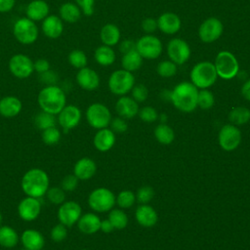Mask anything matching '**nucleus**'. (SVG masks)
Wrapping results in <instances>:
<instances>
[{
	"label": "nucleus",
	"instance_id": "f257e3e1",
	"mask_svg": "<svg viewBox=\"0 0 250 250\" xmlns=\"http://www.w3.org/2000/svg\"><path fill=\"white\" fill-rule=\"evenodd\" d=\"M48 174L40 168H31L24 173L21 181V188L26 196L41 198L49 189Z\"/></svg>",
	"mask_w": 250,
	"mask_h": 250
},
{
	"label": "nucleus",
	"instance_id": "f03ea898",
	"mask_svg": "<svg viewBox=\"0 0 250 250\" xmlns=\"http://www.w3.org/2000/svg\"><path fill=\"white\" fill-rule=\"evenodd\" d=\"M198 89L188 81L177 84L172 90L171 103L182 112H191L197 107Z\"/></svg>",
	"mask_w": 250,
	"mask_h": 250
},
{
	"label": "nucleus",
	"instance_id": "7ed1b4c3",
	"mask_svg": "<svg viewBox=\"0 0 250 250\" xmlns=\"http://www.w3.org/2000/svg\"><path fill=\"white\" fill-rule=\"evenodd\" d=\"M37 103L41 110L57 115L66 104L64 91L54 85H46L40 90L37 96Z\"/></svg>",
	"mask_w": 250,
	"mask_h": 250
},
{
	"label": "nucleus",
	"instance_id": "20e7f679",
	"mask_svg": "<svg viewBox=\"0 0 250 250\" xmlns=\"http://www.w3.org/2000/svg\"><path fill=\"white\" fill-rule=\"evenodd\" d=\"M190 82L197 89H208L217 80V71L215 65L211 62H197L189 73Z\"/></svg>",
	"mask_w": 250,
	"mask_h": 250
},
{
	"label": "nucleus",
	"instance_id": "39448f33",
	"mask_svg": "<svg viewBox=\"0 0 250 250\" xmlns=\"http://www.w3.org/2000/svg\"><path fill=\"white\" fill-rule=\"evenodd\" d=\"M13 34L21 44L31 45L38 39L39 28L35 21L28 18H20L14 22Z\"/></svg>",
	"mask_w": 250,
	"mask_h": 250
},
{
	"label": "nucleus",
	"instance_id": "423d86ee",
	"mask_svg": "<svg viewBox=\"0 0 250 250\" xmlns=\"http://www.w3.org/2000/svg\"><path fill=\"white\" fill-rule=\"evenodd\" d=\"M217 75L225 80L234 78L239 71V63L235 56L229 51H221L215 58Z\"/></svg>",
	"mask_w": 250,
	"mask_h": 250
},
{
	"label": "nucleus",
	"instance_id": "0eeeda50",
	"mask_svg": "<svg viewBox=\"0 0 250 250\" xmlns=\"http://www.w3.org/2000/svg\"><path fill=\"white\" fill-rule=\"evenodd\" d=\"M116 196L106 188H97L93 189L88 196V205L98 213L110 211L115 205Z\"/></svg>",
	"mask_w": 250,
	"mask_h": 250
},
{
	"label": "nucleus",
	"instance_id": "6e6552de",
	"mask_svg": "<svg viewBox=\"0 0 250 250\" xmlns=\"http://www.w3.org/2000/svg\"><path fill=\"white\" fill-rule=\"evenodd\" d=\"M108 89L116 96H125L135 85V77L132 72L125 69L113 71L108 78Z\"/></svg>",
	"mask_w": 250,
	"mask_h": 250
},
{
	"label": "nucleus",
	"instance_id": "1a4fd4ad",
	"mask_svg": "<svg viewBox=\"0 0 250 250\" xmlns=\"http://www.w3.org/2000/svg\"><path fill=\"white\" fill-rule=\"evenodd\" d=\"M86 120L88 124L97 130L106 128L111 121V113L108 107L101 103L90 104L86 110Z\"/></svg>",
	"mask_w": 250,
	"mask_h": 250
},
{
	"label": "nucleus",
	"instance_id": "9d476101",
	"mask_svg": "<svg viewBox=\"0 0 250 250\" xmlns=\"http://www.w3.org/2000/svg\"><path fill=\"white\" fill-rule=\"evenodd\" d=\"M136 50L143 59L154 60L162 53V43L156 36L146 34L136 42Z\"/></svg>",
	"mask_w": 250,
	"mask_h": 250
},
{
	"label": "nucleus",
	"instance_id": "9b49d317",
	"mask_svg": "<svg viewBox=\"0 0 250 250\" xmlns=\"http://www.w3.org/2000/svg\"><path fill=\"white\" fill-rule=\"evenodd\" d=\"M10 72L19 79L28 78L33 72V61L24 54H16L10 58L8 62Z\"/></svg>",
	"mask_w": 250,
	"mask_h": 250
},
{
	"label": "nucleus",
	"instance_id": "f8f14e48",
	"mask_svg": "<svg viewBox=\"0 0 250 250\" xmlns=\"http://www.w3.org/2000/svg\"><path fill=\"white\" fill-rule=\"evenodd\" d=\"M218 142L226 151H232L236 149L241 143V132L237 126L233 124L224 125L218 134Z\"/></svg>",
	"mask_w": 250,
	"mask_h": 250
},
{
	"label": "nucleus",
	"instance_id": "ddd939ff",
	"mask_svg": "<svg viewBox=\"0 0 250 250\" xmlns=\"http://www.w3.org/2000/svg\"><path fill=\"white\" fill-rule=\"evenodd\" d=\"M82 215V208L79 203L73 200L62 202L58 209L59 223L69 228L77 224Z\"/></svg>",
	"mask_w": 250,
	"mask_h": 250
},
{
	"label": "nucleus",
	"instance_id": "4468645a",
	"mask_svg": "<svg viewBox=\"0 0 250 250\" xmlns=\"http://www.w3.org/2000/svg\"><path fill=\"white\" fill-rule=\"evenodd\" d=\"M224 30L222 21L214 17L208 18L202 21L198 28V35L202 42L212 43L218 40Z\"/></svg>",
	"mask_w": 250,
	"mask_h": 250
},
{
	"label": "nucleus",
	"instance_id": "2eb2a0df",
	"mask_svg": "<svg viewBox=\"0 0 250 250\" xmlns=\"http://www.w3.org/2000/svg\"><path fill=\"white\" fill-rule=\"evenodd\" d=\"M167 54L174 63L181 65L188 61L191 51L188 44L181 38H173L167 44Z\"/></svg>",
	"mask_w": 250,
	"mask_h": 250
},
{
	"label": "nucleus",
	"instance_id": "dca6fc26",
	"mask_svg": "<svg viewBox=\"0 0 250 250\" xmlns=\"http://www.w3.org/2000/svg\"><path fill=\"white\" fill-rule=\"evenodd\" d=\"M57 115L59 125L64 131H69L80 123L82 112L80 108L74 104H65V106Z\"/></svg>",
	"mask_w": 250,
	"mask_h": 250
},
{
	"label": "nucleus",
	"instance_id": "f3484780",
	"mask_svg": "<svg viewBox=\"0 0 250 250\" xmlns=\"http://www.w3.org/2000/svg\"><path fill=\"white\" fill-rule=\"evenodd\" d=\"M41 213V202L39 198L25 196L18 205V214L25 222L36 220Z\"/></svg>",
	"mask_w": 250,
	"mask_h": 250
},
{
	"label": "nucleus",
	"instance_id": "a211bd4d",
	"mask_svg": "<svg viewBox=\"0 0 250 250\" xmlns=\"http://www.w3.org/2000/svg\"><path fill=\"white\" fill-rule=\"evenodd\" d=\"M75 79L78 86L86 91H94L100 86L99 74L87 66L78 69Z\"/></svg>",
	"mask_w": 250,
	"mask_h": 250
},
{
	"label": "nucleus",
	"instance_id": "6ab92c4d",
	"mask_svg": "<svg viewBox=\"0 0 250 250\" xmlns=\"http://www.w3.org/2000/svg\"><path fill=\"white\" fill-rule=\"evenodd\" d=\"M41 30L46 37L57 39L63 32V21L59 16L49 15L42 21Z\"/></svg>",
	"mask_w": 250,
	"mask_h": 250
},
{
	"label": "nucleus",
	"instance_id": "aec40b11",
	"mask_svg": "<svg viewBox=\"0 0 250 250\" xmlns=\"http://www.w3.org/2000/svg\"><path fill=\"white\" fill-rule=\"evenodd\" d=\"M181 19L178 15L172 12H166L161 14L157 19V26L161 32L172 35L177 33L181 29Z\"/></svg>",
	"mask_w": 250,
	"mask_h": 250
},
{
	"label": "nucleus",
	"instance_id": "412c9836",
	"mask_svg": "<svg viewBox=\"0 0 250 250\" xmlns=\"http://www.w3.org/2000/svg\"><path fill=\"white\" fill-rule=\"evenodd\" d=\"M20 241L23 248L28 250H42L45 245L43 234L34 229H27L20 236Z\"/></svg>",
	"mask_w": 250,
	"mask_h": 250
},
{
	"label": "nucleus",
	"instance_id": "4be33fe9",
	"mask_svg": "<svg viewBox=\"0 0 250 250\" xmlns=\"http://www.w3.org/2000/svg\"><path fill=\"white\" fill-rule=\"evenodd\" d=\"M97 172V164L90 157L78 159L73 167V175L81 181H87L94 177Z\"/></svg>",
	"mask_w": 250,
	"mask_h": 250
},
{
	"label": "nucleus",
	"instance_id": "5701e85b",
	"mask_svg": "<svg viewBox=\"0 0 250 250\" xmlns=\"http://www.w3.org/2000/svg\"><path fill=\"white\" fill-rule=\"evenodd\" d=\"M139 109L138 103L133 98L126 95L121 96L115 104V110L117 114L124 119L134 118L138 115Z\"/></svg>",
	"mask_w": 250,
	"mask_h": 250
},
{
	"label": "nucleus",
	"instance_id": "b1692460",
	"mask_svg": "<svg viewBox=\"0 0 250 250\" xmlns=\"http://www.w3.org/2000/svg\"><path fill=\"white\" fill-rule=\"evenodd\" d=\"M115 140L116 139L114 132L106 127L97 131L93 139V144L97 150L101 152H105L113 147Z\"/></svg>",
	"mask_w": 250,
	"mask_h": 250
},
{
	"label": "nucleus",
	"instance_id": "393cba45",
	"mask_svg": "<svg viewBox=\"0 0 250 250\" xmlns=\"http://www.w3.org/2000/svg\"><path fill=\"white\" fill-rule=\"evenodd\" d=\"M137 223L145 228H151L155 226L158 221V215L154 208L148 204H141L137 207L135 212Z\"/></svg>",
	"mask_w": 250,
	"mask_h": 250
},
{
	"label": "nucleus",
	"instance_id": "a878e982",
	"mask_svg": "<svg viewBox=\"0 0 250 250\" xmlns=\"http://www.w3.org/2000/svg\"><path fill=\"white\" fill-rule=\"evenodd\" d=\"M22 109L21 101L16 96H5L0 99V115L12 118L21 113Z\"/></svg>",
	"mask_w": 250,
	"mask_h": 250
},
{
	"label": "nucleus",
	"instance_id": "bb28decb",
	"mask_svg": "<svg viewBox=\"0 0 250 250\" xmlns=\"http://www.w3.org/2000/svg\"><path fill=\"white\" fill-rule=\"evenodd\" d=\"M50 7L45 0H32L25 8L26 18L33 21H43L47 16H49Z\"/></svg>",
	"mask_w": 250,
	"mask_h": 250
},
{
	"label": "nucleus",
	"instance_id": "cd10ccee",
	"mask_svg": "<svg viewBox=\"0 0 250 250\" xmlns=\"http://www.w3.org/2000/svg\"><path fill=\"white\" fill-rule=\"evenodd\" d=\"M101 219L95 213L82 214L77 222L78 229L84 234H94L100 230Z\"/></svg>",
	"mask_w": 250,
	"mask_h": 250
},
{
	"label": "nucleus",
	"instance_id": "c85d7f7f",
	"mask_svg": "<svg viewBox=\"0 0 250 250\" xmlns=\"http://www.w3.org/2000/svg\"><path fill=\"white\" fill-rule=\"evenodd\" d=\"M80 8L72 2H65L62 4L59 8V17L64 22L75 23L81 18Z\"/></svg>",
	"mask_w": 250,
	"mask_h": 250
},
{
	"label": "nucleus",
	"instance_id": "c756f323",
	"mask_svg": "<svg viewBox=\"0 0 250 250\" xmlns=\"http://www.w3.org/2000/svg\"><path fill=\"white\" fill-rule=\"evenodd\" d=\"M120 36L121 33L118 26L113 23L104 24L100 31V38L103 44L110 47L119 43Z\"/></svg>",
	"mask_w": 250,
	"mask_h": 250
},
{
	"label": "nucleus",
	"instance_id": "7c9ffc66",
	"mask_svg": "<svg viewBox=\"0 0 250 250\" xmlns=\"http://www.w3.org/2000/svg\"><path fill=\"white\" fill-rule=\"evenodd\" d=\"M20 241V236L16 229L10 226L0 227V246L7 249L14 248Z\"/></svg>",
	"mask_w": 250,
	"mask_h": 250
},
{
	"label": "nucleus",
	"instance_id": "2f4dec72",
	"mask_svg": "<svg viewBox=\"0 0 250 250\" xmlns=\"http://www.w3.org/2000/svg\"><path fill=\"white\" fill-rule=\"evenodd\" d=\"M95 61L102 66L111 65L115 62V52L110 46L101 45L99 46L94 53Z\"/></svg>",
	"mask_w": 250,
	"mask_h": 250
},
{
	"label": "nucleus",
	"instance_id": "473e14b6",
	"mask_svg": "<svg viewBox=\"0 0 250 250\" xmlns=\"http://www.w3.org/2000/svg\"><path fill=\"white\" fill-rule=\"evenodd\" d=\"M143 57L138 53L137 50L123 54L121 59V64L123 69L134 72L138 70L143 63Z\"/></svg>",
	"mask_w": 250,
	"mask_h": 250
},
{
	"label": "nucleus",
	"instance_id": "72a5a7b5",
	"mask_svg": "<svg viewBox=\"0 0 250 250\" xmlns=\"http://www.w3.org/2000/svg\"><path fill=\"white\" fill-rule=\"evenodd\" d=\"M154 137L161 145H170L175 140V132L173 128L166 123H160L154 128Z\"/></svg>",
	"mask_w": 250,
	"mask_h": 250
},
{
	"label": "nucleus",
	"instance_id": "f704fd0d",
	"mask_svg": "<svg viewBox=\"0 0 250 250\" xmlns=\"http://www.w3.org/2000/svg\"><path fill=\"white\" fill-rule=\"evenodd\" d=\"M229 121L235 126L246 124L250 121V109L245 106H236L230 109L228 115Z\"/></svg>",
	"mask_w": 250,
	"mask_h": 250
},
{
	"label": "nucleus",
	"instance_id": "c9c22d12",
	"mask_svg": "<svg viewBox=\"0 0 250 250\" xmlns=\"http://www.w3.org/2000/svg\"><path fill=\"white\" fill-rule=\"evenodd\" d=\"M107 219L116 229H123L128 225V217L121 208H112L109 211Z\"/></svg>",
	"mask_w": 250,
	"mask_h": 250
},
{
	"label": "nucleus",
	"instance_id": "e433bc0d",
	"mask_svg": "<svg viewBox=\"0 0 250 250\" xmlns=\"http://www.w3.org/2000/svg\"><path fill=\"white\" fill-rule=\"evenodd\" d=\"M56 122H57L56 115L43 110L38 112L34 117V124L36 128L41 131L48 129L50 127L56 126Z\"/></svg>",
	"mask_w": 250,
	"mask_h": 250
},
{
	"label": "nucleus",
	"instance_id": "4c0bfd02",
	"mask_svg": "<svg viewBox=\"0 0 250 250\" xmlns=\"http://www.w3.org/2000/svg\"><path fill=\"white\" fill-rule=\"evenodd\" d=\"M67 61L71 66L77 69L87 66V62H88L86 54L82 50H78V49H74L68 53Z\"/></svg>",
	"mask_w": 250,
	"mask_h": 250
},
{
	"label": "nucleus",
	"instance_id": "58836bf2",
	"mask_svg": "<svg viewBox=\"0 0 250 250\" xmlns=\"http://www.w3.org/2000/svg\"><path fill=\"white\" fill-rule=\"evenodd\" d=\"M136 200V194L132 190L124 189L117 194L115 204H117L121 209H127L132 207Z\"/></svg>",
	"mask_w": 250,
	"mask_h": 250
},
{
	"label": "nucleus",
	"instance_id": "ea45409f",
	"mask_svg": "<svg viewBox=\"0 0 250 250\" xmlns=\"http://www.w3.org/2000/svg\"><path fill=\"white\" fill-rule=\"evenodd\" d=\"M215 104V97L211 91L208 89H200L198 90L197 96V106L201 109L207 110L210 109Z\"/></svg>",
	"mask_w": 250,
	"mask_h": 250
},
{
	"label": "nucleus",
	"instance_id": "a19ab883",
	"mask_svg": "<svg viewBox=\"0 0 250 250\" xmlns=\"http://www.w3.org/2000/svg\"><path fill=\"white\" fill-rule=\"evenodd\" d=\"M41 138L45 145L55 146L61 141L62 133L56 126H53V127L43 130L42 134H41Z\"/></svg>",
	"mask_w": 250,
	"mask_h": 250
},
{
	"label": "nucleus",
	"instance_id": "79ce46f5",
	"mask_svg": "<svg viewBox=\"0 0 250 250\" xmlns=\"http://www.w3.org/2000/svg\"><path fill=\"white\" fill-rule=\"evenodd\" d=\"M156 71H157L158 75H160L161 77L169 78V77H172V76H174L176 74V72H177V64L174 63L170 60L162 61V62H160L157 64Z\"/></svg>",
	"mask_w": 250,
	"mask_h": 250
},
{
	"label": "nucleus",
	"instance_id": "37998d69",
	"mask_svg": "<svg viewBox=\"0 0 250 250\" xmlns=\"http://www.w3.org/2000/svg\"><path fill=\"white\" fill-rule=\"evenodd\" d=\"M49 202L55 205H61L65 201V191L61 187L49 188L46 194Z\"/></svg>",
	"mask_w": 250,
	"mask_h": 250
},
{
	"label": "nucleus",
	"instance_id": "c03bdc74",
	"mask_svg": "<svg viewBox=\"0 0 250 250\" xmlns=\"http://www.w3.org/2000/svg\"><path fill=\"white\" fill-rule=\"evenodd\" d=\"M138 115L142 121L146 123H152L158 119V112L154 107L149 105L144 106L139 109Z\"/></svg>",
	"mask_w": 250,
	"mask_h": 250
},
{
	"label": "nucleus",
	"instance_id": "a18cd8bd",
	"mask_svg": "<svg viewBox=\"0 0 250 250\" xmlns=\"http://www.w3.org/2000/svg\"><path fill=\"white\" fill-rule=\"evenodd\" d=\"M51 239L55 242H62L67 237V227L59 223L55 225L50 231Z\"/></svg>",
	"mask_w": 250,
	"mask_h": 250
},
{
	"label": "nucleus",
	"instance_id": "49530a36",
	"mask_svg": "<svg viewBox=\"0 0 250 250\" xmlns=\"http://www.w3.org/2000/svg\"><path fill=\"white\" fill-rule=\"evenodd\" d=\"M154 190L149 186H143L141 187L137 193H136V199L142 203V204H147L153 197Z\"/></svg>",
	"mask_w": 250,
	"mask_h": 250
},
{
	"label": "nucleus",
	"instance_id": "de8ad7c7",
	"mask_svg": "<svg viewBox=\"0 0 250 250\" xmlns=\"http://www.w3.org/2000/svg\"><path fill=\"white\" fill-rule=\"evenodd\" d=\"M132 98L139 104L143 103L147 99L148 96V91L147 88L144 84H137L134 85L132 90Z\"/></svg>",
	"mask_w": 250,
	"mask_h": 250
},
{
	"label": "nucleus",
	"instance_id": "09e8293b",
	"mask_svg": "<svg viewBox=\"0 0 250 250\" xmlns=\"http://www.w3.org/2000/svg\"><path fill=\"white\" fill-rule=\"evenodd\" d=\"M78 182L79 180L73 175V174H69L66 175L62 178V180L61 181V188L66 192H70L76 189L77 186H78Z\"/></svg>",
	"mask_w": 250,
	"mask_h": 250
},
{
	"label": "nucleus",
	"instance_id": "8fccbe9b",
	"mask_svg": "<svg viewBox=\"0 0 250 250\" xmlns=\"http://www.w3.org/2000/svg\"><path fill=\"white\" fill-rule=\"evenodd\" d=\"M109 126H110V129L114 133H124L128 129V123L126 122V119H124L120 116L111 118Z\"/></svg>",
	"mask_w": 250,
	"mask_h": 250
},
{
	"label": "nucleus",
	"instance_id": "3c124183",
	"mask_svg": "<svg viewBox=\"0 0 250 250\" xmlns=\"http://www.w3.org/2000/svg\"><path fill=\"white\" fill-rule=\"evenodd\" d=\"M75 4L80 8L81 12L87 16L90 17L94 14V6H95V0H74Z\"/></svg>",
	"mask_w": 250,
	"mask_h": 250
},
{
	"label": "nucleus",
	"instance_id": "603ef678",
	"mask_svg": "<svg viewBox=\"0 0 250 250\" xmlns=\"http://www.w3.org/2000/svg\"><path fill=\"white\" fill-rule=\"evenodd\" d=\"M142 29L146 34H152L156 29H158L157 26V20L152 18H146L142 21Z\"/></svg>",
	"mask_w": 250,
	"mask_h": 250
},
{
	"label": "nucleus",
	"instance_id": "864d4df0",
	"mask_svg": "<svg viewBox=\"0 0 250 250\" xmlns=\"http://www.w3.org/2000/svg\"><path fill=\"white\" fill-rule=\"evenodd\" d=\"M33 68L35 72H37L38 74H42L50 69V62L48 60L43 58L37 59L33 62Z\"/></svg>",
	"mask_w": 250,
	"mask_h": 250
},
{
	"label": "nucleus",
	"instance_id": "5fc2aeb1",
	"mask_svg": "<svg viewBox=\"0 0 250 250\" xmlns=\"http://www.w3.org/2000/svg\"><path fill=\"white\" fill-rule=\"evenodd\" d=\"M118 48L122 54H126V53L136 50V42L131 39H125L120 42Z\"/></svg>",
	"mask_w": 250,
	"mask_h": 250
},
{
	"label": "nucleus",
	"instance_id": "6e6d98bb",
	"mask_svg": "<svg viewBox=\"0 0 250 250\" xmlns=\"http://www.w3.org/2000/svg\"><path fill=\"white\" fill-rule=\"evenodd\" d=\"M40 76H41L40 79L42 80V82H44L47 85H54L58 80L57 74L54 73L53 71H51L50 69L48 71L40 74Z\"/></svg>",
	"mask_w": 250,
	"mask_h": 250
},
{
	"label": "nucleus",
	"instance_id": "4d7b16f0",
	"mask_svg": "<svg viewBox=\"0 0 250 250\" xmlns=\"http://www.w3.org/2000/svg\"><path fill=\"white\" fill-rule=\"evenodd\" d=\"M16 0H0V13H8L14 9Z\"/></svg>",
	"mask_w": 250,
	"mask_h": 250
},
{
	"label": "nucleus",
	"instance_id": "13d9d810",
	"mask_svg": "<svg viewBox=\"0 0 250 250\" xmlns=\"http://www.w3.org/2000/svg\"><path fill=\"white\" fill-rule=\"evenodd\" d=\"M113 229H114V228H113L112 224L109 222L108 219L101 221L100 230H102V231L104 232V233H109V232H111Z\"/></svg>",
	"mask_w": 250,
	"mask_h": 250
},
{
	"label": "nucleus",
	"instance_id": "bf43d9fd",
	"mask_svg": "<svg viewBox=\"0 0 250 250\" xmlns=\"http://www.w3.org/2000/svg\"><path fill=\"white\" fill-rule=\"evenodd\" d=\"M241 95L246 101L250 102V79L243 83L241 87Z\"/></svg>",
	"mask_w": 250,
	"mask_h": 250
},
{
	"label": "nucleus",
	"instance_id": "052dcab7",
	"mask_svg": "<svg viewBox=\"0 0 250 250\" xmlns=\"http://www.w3.org/2000/svg\"><path fill=\"white\" fill-rule=\"evenodd\" d=\"M171 94H172V91H168V90H163L161 91L160 93V98L163 100V101H170L171 102Z\"/></svg>",
	"mask_w": 250,
	"mask_h": 250
},
{
	"label": "nucleus",
	"instance_id": "680f3d73",
	"mask_svg": "<svg viewBox=\"0 0 250 250\" xmlns=\"http://www.w3.org/2000/svg\"><path fill=\"white\" fill-rule=\"evenodd\" d=\"M158 118L160 119L161 123H165L168 120V116L165 113H161L160 115H158Z\"/></svg>",
	"mask_w": 250,
	"mask_h": 250
},
{
	"label": "nucleus",
	"instance_id": "e2e57ef3",
	"mask_svg": "<svg viewBox=\"0 0 250 250\" xmlns=\"http://www.w3.org/2000/svg\"><path fill=\"white\" fill-rule=\"evenodd\" d=\"M2 223H3V216H2V214L0 213V227L2 226Z\"/></svg>",
	"mask_w": 250,
	"mask_h": 250
},
{
	"label": "nucleus",
	"instance_id": "0e129e2a",
	"mask_svg": "<svg viewBox=\"0 0 250 250\" xmlns=\"http://www.w3.org/2000/svg\"><path fill=\"white\" fill-rule=\"evenodd\" d=\"M21 250H28V249H25V248H22Z\"/></svg>",
	"mask_w": 250,
	"mask_h": 250
},
{
	"label": "nucleus",
	"instance_id": "69168bd1",
	"mask_svg": "<svg viewBox=\"0 0 250 250\" xmlns=\"http://www.w3.org/2000/svg\"><path fill=\"white\" fill-rule=\"evenodd\" d=\"M81 250H88V249H81Z\"/></svg>",
	"mask_w": 250,
	"mask_h": 250
}]
</instances>
